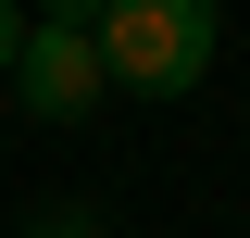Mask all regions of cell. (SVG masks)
I'll use <instances>...</instances> for the list:
<instances>
[{
    "label": "cell",
    "mask_w": 250,
    "mask_h": 238,
    "mask_svg": "<svg viewBox=\"0 0 250 238\" xmlns=\"http://www.w3.org/2000/svg\"><path fill=\"white\" fill-rule=\"evenodd\" d=\"M88 38H100V75L138 100H175L213 75V0H113Z\"/></svg>",
    "instance_id": "6da1fadb"
},
{
    "label": "cell",
    "mask_w": 250,
    "mask_h": 238,
    "mask_svg": "<svg viewBox=\"0 0 250 238\" xmlns=\"http://www.w3.org/2000/svg\"><path fill=\"white\" fill-rule=\"evenodd\" d=\"M100 88H113V75H100V38H88V25H25V50H13V100H25L38 125H75Z\"/></svg>",
    "instance_id": "7a4b0ae2"
},
{
    "label": "cell",
    "mask_w": 250,
    "mask_h": 238,
    "mask_svg": "<svg viewBox=\"0 0 250 238\" xmlns=\"http://www.w3.org/2000/svg\"><path fill=\"white\" fill-rule=\"evenodd\" d=\"M25 238H100V226H88V213H38Z\"/></svg>",
    "instance_id": "3957f363"
},
{
    "label": "cell",
    "mask_w": 250,
    "mask_h": 238,
    "mask_svg": "<svg viewBox=\"0 0 250 238\" xmlns=\"http://www.w3.org/2000/svg\"><path fill=\"white\" fill-rule=\"evenodd\" d=\"M13 50H25V13H13V0H0V75H13Z\"/></svg>",
    "instance_id": "277c9868"
},
{
    "label": "cell",
    "mask_w": 250,
    "mask_h": 238,
    "mask_svg": "<svg viewBox=\"0 0 250 238\" xmlns=\"http://www.w3.org/2000/svg\"><path fill=\"white\" fill-rule=\"evenodd\" d=\"M100 13H113V0H50V25H100Z\"/></svg>",
    "instance_id": "5b68a950"
}]
</instances>
